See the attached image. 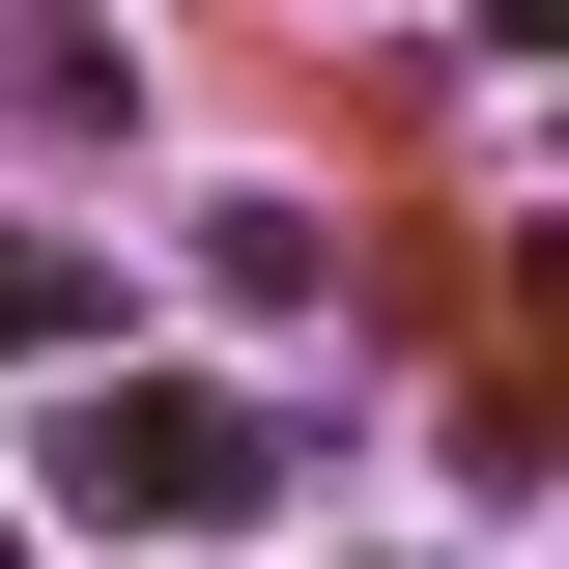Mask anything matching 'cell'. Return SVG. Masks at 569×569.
I'll use <instances>...</instances> for the list:
<instances>
[{"label":"cell","mask_w":569,"mask_h":569,"mask_svg":"<svg viewBox=\"0 0 569 569\" xmlns=\"http://www.w3.org/2000/svg\"><path fill=\"white\" fill-rule=\"evenodd\" d=\"M58 512H86V541H114V512H142V541H200V512H257V427H228L200 370H114V399L58 427Z\"/></svg>","instance_id":"1"},{"label":"cell","mask_w":569,"mask_h":569,"mask_svg":"<svg viewBox=\"0 0 569 569\" xmlns=\"http://www.w3.org/2000/svg\"><path fill=\"white\" fill-rule=\"evenodd\" d=\"M58 342H114V257L86 228H0V370H58Z\"/></svg>","instance_id":"2"},{"label":"cell","mask_w":569,"mask_h":569,"mask_svg":"<svg viewBox=\"0 0 569 569\" xmlns=\"http://www.w3.org/2000/svg\"><path fill=\"white\" fill-rule=\"evenodd\" d=\"M200 284L228 313H313V200H200Z\"/></svg>","instance_id":"3"},{"label":"cell","mask_w":569,"mask_h":569,"mask_svg":"<svg viewBox=\"0 0 569 569\" xmlns=\"http://www.w3.org/2000/svg\"><path fill=\"white\" fill-rule=\"evenodd\" d=\"M0 569H29V512H0Z\"/></svg>","instance_id":"4"}]
</instances>
